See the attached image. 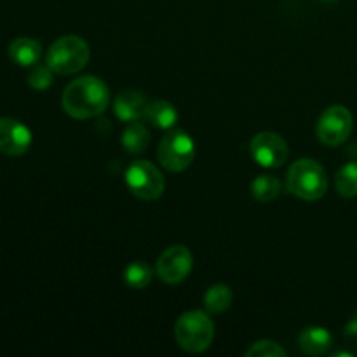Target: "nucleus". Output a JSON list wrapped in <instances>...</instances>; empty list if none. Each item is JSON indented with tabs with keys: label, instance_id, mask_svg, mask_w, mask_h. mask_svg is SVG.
<instances>
[{
	"label": "nucleus",
	"instance_id": "obj_5",
	"mask_svg": "<svg viewBox=\"0 0 357 357\" xmlns=\"http://www.w3.org/2000/svg\"><path fill=\"white\" fill-rule=\"evenodd\" d=\"M157 157H159L160 166L166 167L171 173H180L185 171L195 157V143L190 135L183 129H174L169 131L159 143L157 149Z\"/></svg>",
	"mask_w": 357,
	"mask_h": 357
},
{
	"label": "nucleus",
	"instance_id": "obj_13",
	"mask_svg": "<svg viewBox=\"0 0 357 357\" xmlns=\"http://www.w3.org/2000/svg\"><path fill=\"white\" fill-rule=\"evenodd\" d=\"M42 56V44L35 38L20 37L10 42L9 58L20 66H35Z\"/></svg>",
	"mask_w": 357,
	"mask_h": 357
},
{
	"label": "nucleus",
	"instance_id": "obj_8",
	"mask_svg": "<svg viewBox=\"0 0 357 357\" xmlns=\"http://www.w3.org/2000/svg\"><path fill=\"white\" fill-rule=\"evenodd\" d=\"M250 152L255 162L267 169L281 167L288 160L289 149L286 139L278 132H258L250 143Z\"/></svg>",
	"mask_w": 357,
	"mask_h": 357
},
{
	"label": "nucleus",
	"instance_id": "obj_1",
	"mask_svg": "<svg viewBox=\"0 0 357 357\" xmlns=\"http://www.w3.org/2000/svg\"><path fill=\"white\" fill-rule=\"evenodd\" d=\"M110 103V91L107 84L93 75L79 77L65 87L61 96L63 110L77 121L98 117Z\"/></svg>",
	"mask_w": 357,
	"mask_h": 357
},
{
	"label": "nucleus",
	"instance_id": "obj_22",
	"mask_svg": "<svg viewBox=\"0 0 357 357\" xmlns=\"http://www.w3.org/2000/svg\"><path fill=\"white\" fill-rule=\"evenodd\" d=\"M345 337H347L349 342L352 344H357V314L351 317L347 324H345Z\"/></svg>",
	"mask_w": 357,
	"mask_h": 357
},
{
	"label": "nucleus",
	"instance_id": "obj_18",
	"mask_svg": "<svg viewBox=\"0 0 357 357\" xmlns=\"http://www.w3.org/2000/svg\"><path fill=\"white\" fill-rule=\"evenodd\" d=\"M153 271L145 261H132L124 271V282L131 289H145L152 282Z\"/></svg>",
	"mask_w": 357,
	"mask_h": 357
},
{
	"label": "nucleus",
	"instance_id": "obj_20",
	"mask_svg": "<svg viewBox=\"0 0 357 357\" xmlns=\"http://www.w3.org/2000/svg\"><path fill=\"white\" fill-rule=\"evenodd\" d=\"M52 70L49 66L35 65L28 75V86L35 91H45L52 86Z\"/></svg>",
	"mask_w": 357,
	"mask_h": 357
},
{
	"label": "nucleus",
	"instance_id": "obj_2",
	"mask_svg": "<svg viewBox=\"0 0 357 357\" xmlns=\"http://www.w3.org/2000/svg\"><path fill=\"white\" fill-rule=\"evenodd\" d=\"M286 188L302 201H319L328 190V174L317 160L300 159L289 167Z\"/></svg>",
	"mask_w": 357,
	"mask_h": 357
},
{
	"label": "nucleus",
	"instance_id": "obj_3",
	"mask_svg": "<svg viewBox=\"0 0 357 357\" xmlns=\"http://www.w3.org/2000/svg\"><path fill=\"white\" fill-rule=\"evenodd\" d=\"M215 337V324L202 310H188L178 317L174 324V338L183 351L201 354L211 345Z\"/></svg>",
	"mask_w": 357,
	"mask_h": 357
},
{
	"label": "nucleus",
	"instance_id": "obj_11",
	"mask_svg": "<svg viewBox=\"0 0 357 357\" xmlns=\"http://www.w3.org/2000/svg\"><path fill=\"white\" fill-rule=\"evenodd\" d=\"M146 98L138 91H124L119 94L114 101V112L119 121L122 122H135L145 117Z\"/></svg>",
	"mask_w": 357,
	"mask_h": 357
},
{
	"label": "nucleus",
	"instance_id": "obj_6",
	"mask_svg": "<svg viewBox=\"0 0 357 357\" xmlns=\"http://www.w3.org/2000/svg\"><path fill=\"white\" fill-rule=\"evenodd\" d=\"M124 178L131 194L142 201H155L166 188L162 173L149 160H136L129 164Z\"/></svg>",
	"mask_w": 357,
	"mask_h": 357
},
{
	"label": "nucleus",
	"instance_id": "obj_14",
	"mask_svg": "<svg viewBox=\"0 0 357 357\" xmlns=\"http://www.w3.org/2000/svg\"><path fill=\"white\" fill-rule=\"evenodd\" d=\"M178 110L173 103L166 100H153L146 103L145 117L152 126L159 129H171L178 122Z\"/></svg>",
	"mask_w": 357,
	"mask_h": 357
},
{
	"label": "nucleus",
	"instance_id": "obj_12",
	"mask_svg": "<svg viewBox=\"0 0 357 357\" xmlns=\"http://www.w3.org/2000/svg\"><path fill=\"white\" fill-rule=\"evenodd\" d=\"M298 345L309 356H323L333 347V335L321 326H310L300 333Z\"/></svg>",
	"mask_w": 357,
	"mask_h": 357
},
{
	"label": "nucleus",
	"instance_id": "obj_21",
	"mask_svg": "<svg viewBox=\"0 0 357 357\" xmlns=\"http://www.w3.org/2000/svg\"><path fill=\"white\" fill-rule=\"evenodd\" d=\"M248 357H286V351L272 340H260L246 351Z\"/></svg>",
	"mask_w": 357,
	"mask_h": 357
},
{
	"label": "nucleus",
	"instance_id": "obj_16",
	"mask_svg": "<svg viewBox=\"0 0 357 357\" xmlns=\"http://www.w3.org/2000/svg\"><path fill=\"white\" fill-rule=\"evenodd\" d=\"M251 194L258 202H272L281 194V181L274 174H260L251 183Z\"/></svg>",
	"mask_w": 357,
	"mask_h": 357
},
{
	"label": "nucleus",
	"instance_id": "obj_4",
	"mask_svg": "<svg viewBox=\"0 0 357 357\" xmlns=\"http://www.w3.org/2000/svg\"><path fill=\"white\" fill-rule=\"evenodd\" d=\"M89 54V45L82 37L63 35L51 44L45 61L58 75H73L87 65Z\"/></svg>",
	"mask_w": 357,
	"mask_h": 357
},
{
	"label": "nucleus",
	"instance_id": "obj_15",
	"mask_svg": "<svg viewBox=\"0 0 357 357\" xmlns=\"http://www.w3.org/2000/svg\"><path fill=\"white\" fill-rule=\"evenodd\" d=\"M122 149L128 153L138 155V153L145 152L146 146L150 145V132L142 122H128V128L124 129L121 136Z\"/></svg>",
	"mask_w": 357,
	"mask_h": 357
},
{
	"label": "nucleus",
	"instance_id": "obj_19",
	"mask_svg": "<svg viewBox=\"0 0 357 357\" xmlns=\"http://www.w3.org/2000/svg\"><path fill=\"white\" fill-rule=\"evenodd\" d=\"M335 188L345 199L357 195V162H347L340 167L335 178Z\"/></svg>",
	"mask_w": 357,
	"mask_h": 357
},
{
	"label": "nucleus",
	"instance_id": "obj_7",
	"mask_svg": "<svg viewBox=\"0 0 357 357\" xmlns=\"http://www.w3.org/2000/svg\"><path fill=\"white\" fill-rule=\"evenodd\" d=\"M352 114L344 105H333L326 108L317 121V138L326 146H340L352 132Z\"/></svg>",
	"mask_w": 357,
	"mask_h": 357
},
{
	"label": "nucleus",
	"instance_id": "obj_17",
	"mask_svg": "<svg viewBox=\"0 0 357 357\" xmlns=\"http://www.w3.org/2000/svg\"><path fill=\"white\" fill-rule=\"evenodd\" d=\"M232 289L227 284H213L204 293V307L211 314H222L232 305Z\"/></svg>",
	"mask_w": 357,
	"mask_h": 357
},
{
	"label": "nucleus",
	"instance_id": "obj_10",
	"mask_svg": "<svg viewBox=\"0 0 357 357\" xmlns=\"http://www.w3.org/2000/svg\"><path fill=\"white\" fill-rule=\"evenodd\" d=\"M31 145V131L10 117H0V152L10 157H20Z\"/></svg>",
	"mask_w": 357,
	"mask_h": 357
},
{
	"label": "nucleus",
	"instance_id": "obj_9",
	"mask_svg": "<svg viewBox=\"0 0 357 357\" xmlns=\"http://www.w3.org/2000/svg\"><path fill=\"white\" fill-rule=\"evenodd\" d=\"M194 267V257L187 246H171L164 251L155 264V274L166 284H180L188 278Z\"/></svg>",
	"mask_w": 357,
	"mask_h": 357
}]
</instances>
